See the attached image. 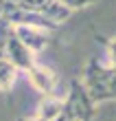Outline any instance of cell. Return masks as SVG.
I'll return each mask as SVG.
<instances>
[{
	"label": "cell",
	"mask_w": 116,
	"mask_h": 121,
	"mask_svg": "<svg viewBox=\"0 0 116 121\" xmlns=\"http://www.w3.org/2000/svg\"><path fill=\"white\" fill-rule=\"evenodd\" d=\"M61 112H64V97H44L37 106L35 117L44 121H55L61 117Z\"/></svg>",
	"instance_id": "cell-6"
},
{
	"label": "cell",
	"mask_w": 116,
	"mask_h": 121,
	"mask_svg": "<svg viewBox=\"0 0 116 121\" xmlns=\"http://www.w3.org/2000/svg\"><path fill=\"white\" fill-rule=\"evenodd\" d=\"M64 121H75V119H70V117L66 115V112H64Z\"/></svg>",
	"instance_id": "cell-13"
},
{
	"label": "cell",
	"mask_w": 116,
	"mask_h": 121,
	"mask_svg": "<svg viewBox=\"0 0 116 121\" xmlns=\"http://www.w3.org/2000/svg\"><path fill=\"white\" fill-rule=\"evenodd\" d=\"M20 75V70L16 68V64H13L9 57H4V55H0V90L7 92L13 88V84H16Z\"/></svg>",
	"instance_id": "cell-7"
},
{
	"label": "cell",
	"mask_w": 116,
	"mask_h": 121,
	"mask_svg": "<svg viewBox=\"0 0 116 121\" xmlns=\"http://www.w3.org/2000/svg\"><path fill=\"white\" fill-rule=\"evenodd\" d=\"M16 121H44V119H37V117H20V119H16ZM55 121H64V112H61V117L59 119H55Z\"/></svg>",
	"instance_id": "cell-11"
},
{
	"label": "cell",
	"mask_w": 116,
	"mask_h": 121,
	"mask_svg": "<svg viewBox=\"0 0 116 121\" xmlns=\"http://www.w3.org/2000/svg\"><path fill=\"white\" fill-rule=\"evenodd\" d=\"M7 24H9V22L4 20V16H2V9H0V29H2V26H7ZM9 26H11V24H9Z\"/></svg>",
	"instance_id": "cell-12"
},
{
	"label": "cell",
	"mask_w": 116,
	"mask_h": 121,
	"mask_svg": "<svg viewBox=\"0 0 116 121\" xmlns=\"http://www.w3.org/2000/svg\"><path fill=\"white\" fill-rule=\"evenodd\" d=\"M26 77H28V82H31V86L37 92H42L44 97H64V95H57L59 75H57L50 66H44V64L33 62L31 68L26 70Z\"/></svg>",
	"instance_id": "cell-3"
},
{
	"label": "cell",
	"mask_w": 116,
	"mask_h": 121,
	"mask_svg": "<svg viewBox=\"0 0 116 121\" xmlns=\"http://www.w3.org/2000/svg\"><path fill=\"white\" fill-rule=\"evenodd\" d=\"M4 57H9L13 64H16V68L24 70V73L31 68V64L35 62V55L18 40V35L13 33V29L9 33V38H7V44H4Z\"/></svg>",
	"instance_id": "cell-5"
},
{
	"label": "cell",
	"mask_w": 116,
	"mask_h": 121,
	"mask_svg": "<svg viewBox=\"0 0 116 121\" xmlns=\"http://www.w3.org/2000/svg\"><path fill=\"white\" fill-rule=\"evenodd\" d=\"M13 33L33 55H37L42 51H46V46L50 44V33L53 31L42 29V26H31V24H18L13 26Z\"/></svg>",
	"instance_id": "cell-4"
},
{
	"label": "cell",
	"mask_w": 116,
	"mask_h": 121,
	"mask_svg": "<svg viewBox=\"0 0 116 121\" xmlns=\"http://www.w3.org/2000/svg\"><path fill=\"white\" fill-rule=\"evenodd\" d=\"M16 2L22 7V9L35 11V13H44V9L48 7V2H50V0H16Z\"/></svg>",
	"instance_id": "cell-8"
},
{
	"label": "cell",
	"mask_w": 116,
	"mask_h": 121,
	"mask_svg": "<svg viewBox=\"0 0 116 121\" xmlns=\"http://www.w3.org/2000/svg\"><path fill=\"white\" fill-rule=\"evenodd\" d=\"M96 104L90 99L81 79H72L64 95V112L75 121H92Z\"/></svg>",
	"instance_id": "cell-2"
},
{
	"label": "cell",
	"mask_w": 116,
	"mask_h": 121,
	"mask_svg": "<svg viewBox=\"0 0 116 121\" xmlns=\"http://www.w3.org/2000/svg\"><path fill=\"white\" fill-rule=\"evenodd\" d=\"M83 86L94 104H107L116 101V68L114 66H103L96 57L88 62L83 70Z\"/></svg>",
	"instance_id": "cell-1"
},
{
	"label": "cell",
	"mask_w": 116,
	"mask_h": 121,
	"mask_svg": "<svg viewBox=\"0 0 116 121\" xmlns=\"http://www.w3.org/2000/svg\"><path fill=\"white\" fill-rule=\"evenodd\" d=\"M107 55H110V62H112V66L116 68V35L107 40Z\"/></svg>",
	"instance_id": "cell-10"
},
{
	"label": "cell",
	"mask_w": 116,
	"mask_h": 121,
	"mask_svg": "<svg viewBox=\"0 0 116 121\" xmlns=\"http://www.w3.org/2000/svg\"><path fill=\"white\" fill-rule=\"evenodd\" d=\"M64 7H68V9L77 11V9H85V7H90L94 2H99V0H59Z\"/></svg>",
	"instance_id": "cell-9"
}]
</instances>
